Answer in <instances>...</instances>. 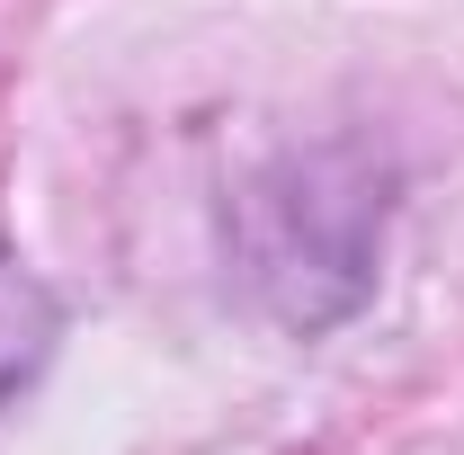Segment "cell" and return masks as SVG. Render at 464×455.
I'll use <instances>...</instances> for the list:
<instances>
[{
	"instance_id": "6da1fadb",
	"label": "cell",
	"mask_w": 464,
	"mask_h": 455,
	"mask_svg": "<svg viewBox=\"0 0 464 455\" xmlns=\"http://www.w3.org/2000/svg\"><path fill=\"white\" fill-rule=\"evenodd\" d=\"M54 331H63V304L45 295V277L0 250V411L36 384V366L54 357Z\"/></svg>"
}]
</instances>
